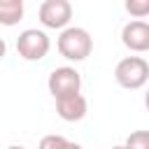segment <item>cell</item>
Segmentation results:
<instances>
[{"instance_id": "cell-11", "label": "cell", "mask_w": 149, "mask_h": 149, "mask_svg": "<svg viewBox=\"0 0 149 149\" xmlns=\"http://www.w3.org/2000/svg\"><path fill=\"white\" fill-rule=\"evenodd\" d=\"M126 149H149V130H133L126 142H123Z\"/></svg>"}, {"instance_id": "cell-5", "label": "cell", "mask_w": 149, "mask_h": 149, "mask_svg": "<svg viewBox=\"0 0 149 149\" xmlns=\"http://www.w3.org/2000/svg\"><path fill=\"white\" fill-rule=\"evenodd\" d=\"M40 23L51 30H65L72 19V5L68 0H44L37 9Z\"/></svg>"}, {"instance_id": "cell-3", "label": "cell", "mask_w": 149, "mask_h": 149, "mask_svg": "<svg viewBox=\"0 0 149 149\" xmlns=\"http://www.w3.org/2000/svg\"><path fill=\"white\" fill-rule=\"evenodd\" d=\"M51 49V40L44 30H37V28H26L19 37H16V51L23 61H42Z\"/></svg>"}, {"instance_id": "cell-14", "label": "cell", "mask_w": 149, "mask_h": 149, "mask_svg": "<svg viewBox=\"0 0 149 149\" xmlns=\"http://www.w3.org/2000/svg\"><path fill=\"white\" fill-rule=\"evenodd\" d=\"M7 149H26V147H21V144H12V147H7Z\"/></svg>"}, {"instance_id": "cell-12", "label": "cell", "mask_w": 149, "mask_h": 149, "mask_svg": "<svg viewBox=\"0 0 149 149\" xmlns=\"http://www.w3.org/2000/svg\"><path fill=\"white\" fill-rule=\"evenodd\" d=\"M5 56H7V42H5L2 37H0V61H2Z\"/></svg>"}, {"instance_id": "cell-7", "label": "cell", "mask_w": 149, "mask_h": 149, "mask_svg": "<svg viewBox=\"0 0 149 149\" xmlns=\"http://www.w3.org/2000/svg\"><path fill=\"white\" fill-rule=\"evenodd\" d=\"M86 112H88V102H86V98H84L81 93L56 100V114H58L63 121H68V123L81 121V119L86 116Z\"/></svg>"}, {"instance_id": "cell-6", "label": "cell", "mask_w": 149, "mask_h": 149, "mask_svg": "<svg viewBox=\"0 0 149 149\" xmlns=\"http://www.w3.org/2000/svg\"><path fill=\"white\" fill-rule=\"evenodd\" d=\"M121 42L128 51H135V54L149 51V23L137 21V19L128 21L121 28Z\"/></svg>"}, {"instance_id": "cell-9", "label": "cell", "mask_w": 149, "mask_h": 149, "mask_svg": "<svg viewBox=\"0 0 149 149\" xmlns=\"http://www.w3.org/2000/svg\"><path fill=\"white\" fill-rule=\"evenodd\" d=\"M37 149H84V147L77 144V142H70L63 135H44L40 140V147Z\"/></svg>"}, {"instance_id": "cell-10", "label": "cell", "mask_w": 149, "mask_h": 149, "mask_svg": "<svg viewBox=\"0 0 149 149\" xmlns=\"http://www.w3.org/2000/svg\"><path fill=\"white\" fill-rule=\"evenodd\" d=\"M123 7H126V12H128L133 19H137V21H142L144 16H149V0H126Z\"/></svg>"}, {"instance_id": "cell-8", "label": "cell", "mask_w": 149, "mask_h": 149, "mask_svg": "<svg viewBox=\"0 0 149 149\" xmlns=\"http://www.w3.org/2000/svg\"><path fill=\"white\" fill-rule=\"evenodd\" d=\"M23 0H0V26H16L23 19Z\"/></svg>"}, {"instance_id": "cell-15", "label": "cell", "mask_w": 149, "mask_h": 149, "mask_svg": "<svg viewBox=\"0 0 149 149\" xmlns=\"http://www.w3.org/2000/svg\"><path fill=\"white\" fill-rule=\"evenodd\" d=\"M112 149H126V147H123V144H116V147H112Z\"/></svg>"}, {"instance_id": "cell-2", "label": "cell", "mask_w": 149, "mask_h": 149, "mask_svg": "<svg viewBox=\"0 0 149 149\" xmlns=\"http://www.w3.org/2000/svg\"><path fill=\"white\" fill-rule=\"evenodd\" d=\"M114 79L121 88L137 91L149 81V63L142 56H126L114 68Z\"/></svg>"}, {"instance_id": "cell-1", "label": "cell", "mask_w": 149, "mask_h": 149, "mask_svg": "<svg viewBox=\"0 0 149 149\" xmlns=\"http://www.w3.org/2000/svg\"><path fill=\"white\" fill-rule=\"evenodd\" d=\"M56 47H58V54L68 61H84L91 56L93 51V37L88 35L86 28H79V26H68L65 30H61L58 40H56Z\"/></svg>"}, {"instance_id": "cell-4", "label": "cell", "mask_w": 149, "mask_h": 149, "mask_svg": "<svg viewBox=\"0 0 149 149\" xmlns=\"http://www.w3.org/2000/svg\"><path fill=\"white\" fill-rule=\"evenodd\" d=\"M47 86H49V93L54 95V100L77 95L81 91V74L70 65H61V68H54L49 72Z\"/></svg>"}, {"instance_id": "cell-13", "label": "cell", "mask_w": 149, "mask_h": 149, "mask_svg": "<svg viewBox=\"0 0 149 149\" xmlns=\"http://www.w3.org/2000/svg\"><path fill=\"white\" fill-rule=\"evenodd\" d=\"M144 107H147V112H149V88H147V93H144Z\"/></svg>"}]
</instances>
